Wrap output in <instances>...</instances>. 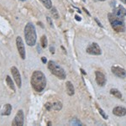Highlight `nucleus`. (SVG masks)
<instances>
[{
  "label": "nucleus",
  "mask_w": 126,
  "mask_h": 126,
  "mask_svg": "<svg viewBox=\"0 0 126 126\" xmlns=\"http://www.w3.org/2000/svg\"><path fill=\"white\" fill-rule=\"evenodd\" d=\"M32 87L37 93H41L44 91L46 86V78L45 74L40 71H35L33 72L30 80Z\"/></svg>",
  "instance_id": "f257e3e1"
},
{
  "label": "nucleus",
  "mask_w": 126,
  "mask_h": 126,
  "mask_svg": "<svg viewBox=\"0 0 126 126\" xmlns=\"http://www.w3.org/2000/svg\"><path fill=\"white\" fill-rule=\"evenodd\" d=\"M109 20L111 24V26L115 31L125 32V23L124 17H120L114 15L113 13H109L108 15Z\"/></svg>",
  "instance_id": "f03ea898"
},
{
  "label": "nucleus",
  "mask_w": 126,
  "mask_h": 126,
  "mask_svg": "<svg viewBox=\"0 0 126 126\" xmlns=\"http://www.w3.org/2000/svg\"><path fill=\"white\" fill-rule=\"evenodd\" d=\"M24 37L25 42L29 46H33L36 43V30L34 25L32 23L29 22L24 27Z\"/></svg>",
  "instance_id": "7ed1b4c3"
},
{
  "label": "nucleus",
  "mask_w": 126,
  "mask_h": 126,
  "mask_svg": "<svg viewBox=\"0 0 126 126\" xmlns=\"http://www.w3.org/2000/svg\"><path fill=\"white\" fill-rule=\"evenodd\" d=\"M48 69L50 71V72L56 77H57L60 79L66 78V72L62 66H60L57 63H56L53 61H50L48 62Z\"/></svg>",
  "instance_id": "20e7f679"
},
{
  "label": "nucleus",
  "mask_w": 126,
  "mask_h": 126,
  "mask_svg": "<svg viewBox=\"0 0 126 126\" xmlns=\"http://www.w3.org/2000/svg\"><path fill=\"white\" fill-rule=\"evenodd\" d=\"M16 46H17V49H18V51H19L20 57H21L22 60H24L26 57L25 48H24L23 40H22V38L20 37V36H18V37L16 38Z\"/></svg>",
  "instance_id": "39448f33"
},
{
  "label": "nucleus",
  "mask_w": 126,
  "mask_h": 126,
  "mask_svg": "<svg viewBox=\"0 0 126 126\" xmlns=\"http://www.w3.org/2000/svg\"><path fill=\"white\" fill-rule=\"evenodd\" d=\"M24 111L22 110V109H19V110L17 112V113H16L13 122H12V125L22 126V125H24Z\"/></svg>",
  "instance_id": "423d86ee"
},
{
  "label": "nucleus",
  "mask_w": 126,
  "mask_h": 126,
  "mask_svg": "<svg viewBox=\"0 0 126 126\" xmlns=\"http://www.w3.org/2000/svg\"><path fill=\"white\" fill-rule=\"evenodd\" d=\"M87 52L91 55H95V56H99L102 53L101 49L98 46L97 43H92L90 44L87 48Z\"/></svg>",
  "instance_id": "0eeeda50"
},
{
  "label": "nucleus",
  "mask_w": 126,
  "mask_h": 126,
  "mask_svg": "<svg viewBox=\"0 0 126 126\" xmlns=\"http://www.w3.org/2000/svg\"><path fill=\"white\" fill-rule=\"evenodd\" d=\"M11 72L13 75V78L15 79L16 84L19 87V88L21 87V76H20V73L18 70V68L16 66H12L11 67Z\"/></svg>",
  "instance_id": "6e6552de"
},
{
  "label": "nucleus",
  "mask_w": 126,
  "mask_h": 126,
  "mask_svg": "<svg viewBox=\"0 0 126 126\" xmlns=\"http://www.w3.org/2000/svg\"><path fill=\"white\" fill-rule=\"evenodd\" d=\"M112 72L117 76L118 78H125L126 77V72L125 69L119 67V66H112L111 68Z\"/></svg>",
  "instance_id": "1a4fd4ad"
},
{
  "label": "nucleus",
  "mask_w": 126,
  "mask_h": 126,
  "mask_svg": "<svg viewBox=\"0 0 126 126\" xmlns=\"http://www.w3.org/2000/svg\"><path fill=\"white\" fill-rule=\"evenodd\" d=\"M95 75H96V82L97 84L101 87L104 86L105 83H106V78H105V76L103 75V73L97 71V72H95Z\"/></svg>",
  "instance_id": "9d476101"
},
{
  "label": "nucleus",
  "mask_w": 126,
  "mask_h": 126,
  "mask_svg": "<svg viewBox=\"0 0 126 126\" xmlns=\"http://www.w3.org/2000/svg\"><path fill=\"white\" fill-rule=\"evenodd\" d=\"M114 15L118 16H120V17H125L126 16V9L123 7L122 5H118L113 12Z\"/></svg>",
  "instance_id": "9b49d317"
},
{
  "label": "nucleus",
  "mask_w": 126,
  "mask_h": 126,
  "mask_svg": "<svg viewBox=\"0 0 126 126\" xmlns=\"http://www.w3.org/2000/svg\"><path fill=\"white\" fill-rule=\"evenodd\" d=\"M113 113L116 116H125L126 115V109L124 107H115L113 109Z\"/></svg>",
  "instance_id": "f8f14e48"
},
{
  "label": "nucleus",
  "mask_w": 126,
  "mask_h": 126,
  "mask_svg": "<svg viewBox=\"0 0 126 126\" xmlns=\"http://www.w3.org/2000/svg\"><path fill=\"white\" fill-rule=\"evenodd\" d=\"M12 111V105L9 104V103H7V104H4L1 110V114L3 115V116H9V115L11 113Z\"/></svg>",
  "instance_id": "ddd939ff"
},
{
  "label": "nucleus",
  "mask_w": 126,
  "mask_h": 126,
  "mask_svg": "<svg viewBox=\"0 0 126 126\" xmlns=\"http://www.w3.org/2000/svg\"><path fill=\"white\" fill-rule=\"evenodd\" d=\"M66 91H67L68 95L72 96L75 93V89H74V87H73L72 83L71 82H66Z\"/></svg>",
  "instance_id": "4468645a"
},
{
  "label": "nucleus",
  "mask_w": 126,
  "mask_h": 126,
  "mask_svg": "<svg viewBox=\"0 0 126 126\" xmlns=\"http://www.w3.org/2000/svg\"><path fill=\"white\" fill-rule=\"evenodd\" d=\"M6 83L7 85L9 86L14 92H15V84H14V82L12 81V78H10L9 76H7L6 77Z\"/></svg>",
  "instance_id": "2eb2a0df"
},
{
  "label": "nucleus",
  "mask_w": 126,
  "mask_h": 126,
  "mask_svg": "<svg viewBox=\"0 0 126 126\" xmlns=\"http://www.w3.org/2000/svg\"><path fill=\"white\" fill-rule=\"evenodd\" d=\"M51 108H52V109H54V110H57V111L61 110L62 108V103L61 102H58V101L51 103Z\"/></svg>",
  "instance_id": "dca6fc26"
},
{
  "label": "nucleus",
  "mask_w": 126,
  "mask_h": 126,
  "mask_svg": "<svg viewBox=\"0 0 126 126\" xmlns=\"http://www.w3.org/2000/svg\"><path fill=\"white\" fill-rule=\"evenodd\" d=\"M110 93L112 95H113L114 97H116L117 98H122V93L119 92L118 89L116 88H113L110 90Z\"/></svg>",
  "instance_id": "f3484780"
},
{
  "label": "nucleus",
  "mask_w": 126,
  "mask_h": 126,
  "mask_svg": "<svg viewBox=\"0 0 126 126\" xmlns=\"http://www.w3.org/2000/svg\"><path fill=\"white\" fill-rule=\"evenodd\" d=\"M40 2H41V3H43V5L46 8V9H50L52 8L51 0H40Z\"/></svg>",
  "instance_id": "a211bd4d"
},
{
  "label": "nucleus",
  "mask_w": 126,
  "mask_h": 126,
  "mask_svg": "<svg viewBox=\"0 0 126 126\" xmlns=\"http://www.w3.org/2000/svg\"><path fill=\"white\" fill-rule=\"evenodd\" d=\"M47 44H48L47 38H46V35H43L41 38H40V45H41L42 48H46V46H47Z\"/></svg>",
  "instance_id": "6ab92c4d"
},
{
  "label": "nucleus",
  "mask_w": 126,
  "mask_h": 126,
  "mask_svg": "<svg viewBox=\"0 0 126 126\" xmlns=\"http://www.w3.org/2000/svg\"><path fill=\"white\" fill-rule=\"evenodd\" d=\"M50 13H51L52 16H53L55 19H57L59 18V14H58V12H57V10H56V8H51V11H50Z\"/></svg>",
  "instance_id": "aec40b11"
},
{
  "label": "nucleus",
  "mask_w": 126,
  "mask_h": 126,
  "mask_svg": "<svg viewBox=\"0 0 126 126\" xmlns=\"http://www.w3.org/2000/svg\"><path fill=\"white\" fill-rule=\"evenodd\" d=\"M70 124H71V125H82V123H81V122L79 121L78 119H73L72 120H71Z\"/></svg>",
  "instance_id": "412c9836"
},
{
  "label": "nucleus",
  "mask_w": 126,
  "mask_h": 126,
  "mask_svg": "<svg viewBox=\"0 0 126 126\" xmlns=\"http://www.w3.org/2000/svg\"><path fill=\"white\" fill-rule=\"evenodd\" d=\"M98 110H99V113H100V114L102 115V116L105 119H109V116H108V115L106 114V113H104V112H103V109H98Z\"/></svg>",
  "instance_id": "4be33fe9"
},
{
  "label": "nucleus",
  "mask_w": 126,
  "mask_h": 126,
  "mask_svg": "<svg viewBox=\"0 0 126 126\" xmlns=\"http://www.w3.org/2000/svg\"><path fill=\"white\" fill-rule=\"evenodd\" d=\"M45 108H46V110H48V111L51 110V109H52L51 103H46V104H45Z\"/></svg>",
  "instance_id": "5701e85b"
},
{
  "label": "nucleus",
  "mask_w": 126,
  "mask_h": 126,
  "mask_svg": "<svg viewBox=\"0 0 126 126\" xmlns=\"http://www.w3.org/2000/svg\"><path fill=\"white\" fill-rule=\"evenodd\" d=\"M46 19H47V22L49 23V24H50V27H53V24H52V21H51V19H50V18L47 17V18H46Z\"/></svg>",
  "instance_id": "b1692460"
},
{
  "label": "nucleus",
  "mask_w": 126,
  "mask_h": 126,
  "mask_svg": "<svg viewBox=\"0 0 126 126\" xmlns=\"http://www.w3.org/2000/svg\"><path fill=\"white\" fill-rule=\"evenodd\" d=\"M41 61H42V62H43L44 64H46V63L47 62V60H46V57H41Z\"/></svg>",
  "instance_id": "393cba45"
},
{
  "label": "nucleus",
  "mask_w": 126,
  "mask_h": 126,
  "mask_svg": "<svg viewBox=\"0 0 126 126\" xmlns=\"http://www.w3.org/2000/svg\"><path fill=\"white\" fill-rule=\"evenodd\" d=\"M50 52H51L52 54H54V53H55V48L53 47V46H50Z\"/></svg>",
  "instance_id": "a878e982"
},
{
  "label": "nucleus",
  "mask_w": 126,
  "mask_h": 126,
  "mask_svg": "<svg viewBox=\"0 0 126 126\" xmlns=\"http://www.w3.org/2000/svg\"><path fill=\"white\" fill-rule=\"evenodd\" d=\"M95 21L97 22V24H98V25L100 26V27H102V28H103V25H102V24H101V23H100V22L98 21V20H97V19H96V18H95Z\"/></svg>",
  "instance_id": "bb28decb"
},
{
  "label": "nucleus",
  "mask_w": 126,
  "mask_h": 126,
  "mask_svg": "<svg viewBox=\"0 0 126 126\" xmlns=\"http://www.w3.org/2000/svg\"><path fill=\"white\" fill-rule=\"evenodd\" d=\"M75 18H76V19L78 20V21H81V20H82V19H81L80 17H78V15H76L75 16Z\"/></svg>",
  "instance_id": "cd10ccee"
},
{
  "label": "nucleus",
  "mask_w": 126,
  "mask_h": 126,
  "mask_svg": "<svg viewBox=\"0 0 126 126\" xmlns=\"http://www.w3.org/2000/svg\"><path fill=\"white\" fill-rule=\"evenodd\" d=\"M37 50H38V52H39V53H40V52H41V51H40V46H37Z\"/></svg>",
  "instance_id": "c85d7f7f"
},
{
  "label": "nucleus",
  "mask_w": 126,
  "mask_h": 126,
  "mask_svg": "<svg viewBox=\"0 0 126 126\" xmlns=\"http://www.w3.org/2000/svg\"><path fill=\"white\" fill-rule=\"evenodd\" d=\"M120 1H122L124 3H125V4H126V0H120Z\"/></svg>",
  "instance_id": "c756f323"
},
{
  "label": "nucleus",
  "mask_w": 126,
  "mask_h": 126,
  "mask_svg": "<svg viewBox=\"0 0 126 126\" xmlns=\"http://www.w3.org/2000/svg\"><path fill=\"white\" fill-rule=\"evenodd\" d=\"M97 1H102L103 2V1H105V0H97Z\"/></svg>",
  "instance_id": "7c9ffc66"
},
{
  "label": "nucleus",
  "mask_w": 126,
  "mask_h": 126,
  "mask_svg": "<svg viewBox=\"0 0 126 126\" xmlns=\"http://www.w3.org/2000/svg\"><path fill=\"white\" fill-rule=\"evenodd\" d=\"M21 2H24V1H26V0H20Z\"/></svg>",
  "instance_id": "2f4dec72"
},
{
  "label": "nucleus",
  "mask_w": 126,
  "mask_h": 126,
  "mask_svg": "<svg viewBox=\"0 0 126 126\" xmlns=\"http://www.w3.org/2000/svg\"><path fill=\"white\" fill-rule=\"evenodd\" d=\"M82 1H83V2H85V0H82Z\"/></svg>",
  "instance_id": "473e14b6"
}]
</instances>
